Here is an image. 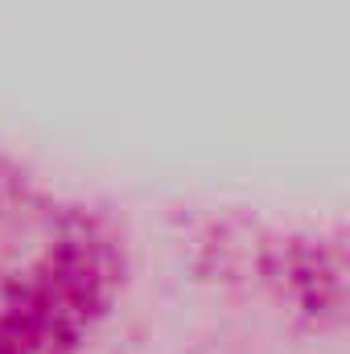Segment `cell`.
I'll list each match as a JSON object with an SVG mask.
<instances>
[{"instance_id": "cell-1", "label": "cell", "mask_w": 350, "mask_h": 354, "mask_svg": "<svg viewBox=\"0 0 350 354\" xmlns=\"http://www.w3.org/2000/svg\"><path fill=\"white\" fill-rule=\"evenodd\" d=\"M107 252L87 218L0 181V354H62L99 305Z\"/></svg>"}]
</instances>
